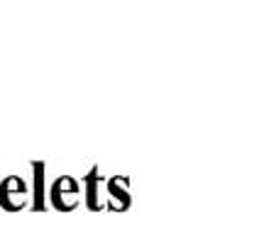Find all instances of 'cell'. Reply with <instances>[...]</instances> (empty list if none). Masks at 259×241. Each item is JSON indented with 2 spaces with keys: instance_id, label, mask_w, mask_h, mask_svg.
Masks as SVG:
<instances>
[{
  "instance_id": "obj_4",
  "label": "cell",
  "mask_w": 259,
  "mask_h": 241,
  "mask_svg": "<svg viewBox=\"0 0 259 241\" xmlns=\"http://www.w3.org/2000/svg\"><path fill=\"white\" fill-rule=\"evenodd\" d=\"M34 170H37V173H34V205H32V207H34V210H44V166L42 163H34Z\"/></svg>"
},
{
  "instance_id": "obj_2",
  "label": "cell",
  "mask_w": 259,
  "mask_h": 241,
  "mask_svg": "<svg viewBox=\"0 0 259 241\" xmlns=\"http://www.w3.org/2000/svg\"><path fill=\"white\" fill-rule=\"evenodd\" d=\"M78 193H81V188H78V183L73 180L71 175L57 178V183L52 185V190H49L52 205L57 210H61V212H69V210H73L78 205Z\"/></svg>"
},
{
  "instance_id": "obj_1",
  "label": "cell",
  "mask_w": 259,
  "mask_h": 241,
  "mask_svg": "<svg viewBox=\"0 0 259 241\" xmlns=\"http://www.w3.org/2000/svg\"><path fill=\"white\" fill-rule=\"evenodd\" d=\"M27 183L20 178V175H8L3 183H0V205L8 210V212H17L27 205Z\"/></svg>"
},
{
  "instance_id": "obj_3",
  "label": "cell",
  "mask_w": 259,
  "mask_h": 241,
  "mask_svg": "<svg viewBox=\"0 0 259 241\" xmlns=\"http://www.w3.org/2000/svg\"><path fill=\"white\" fill-rule=\"evenodd\" d=\"M125 185H127V178H122V175H115L108 180V210L122 212L130 205V193Z\"/></svg>"
}]
</instances>
